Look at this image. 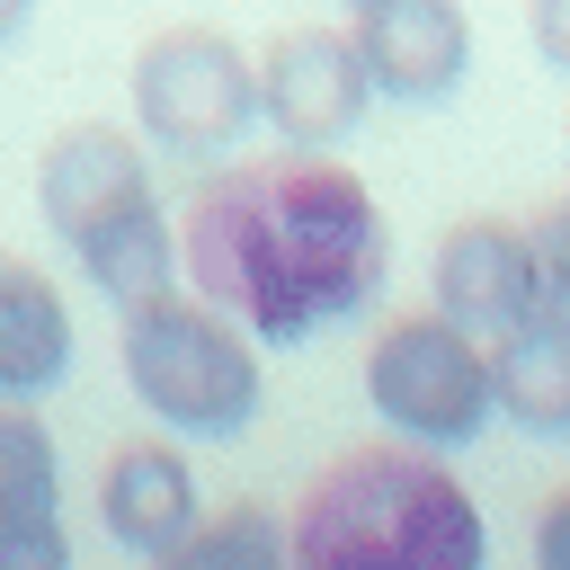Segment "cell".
<instances>
[{
    "label": "cell",
    "mask_w": 570,
    "mask_h": 570,
    "mask_svg": "<svg viewBox=\"0 0 570 570\" xmlns=\"http://www.w3.org/2000/svg\"><path fill=\"white\" fill-rule=\"evenodd\" d=\"M525 36L552 71H570V0H525Z\"/></svg>",
    "instance_id": "obj_17"
},
{
    "label": "cell",
    "mask_w": 570,
    "mask_h": 570,
    "mask_svg": "<svg viewBox=\"0 0 570 570\" xmlns=\"http://www.w3.org/2000/svg\"><path fill=\"white\" fill-rule=\"evenodd\" d=\"M151 570H294V543H285V517H276V508L232 499V508H214L178 552H160Z\"/></svg>",
    "instance_id": "obj_13"
},
{
    "label": "cell",
    "mask_w": 570,
    "mask_h": 570,
    "mask_svg": "<svg viewBox=\"0 0 570 570\" xmlns=\"http://www.w3.org/2000/svg\"><path fill=\"white\" fill-rule=\"evenodd\" d=\"M347 36L365 53V80L383 98H410V107L454 98L463 71H472L463 0H365V9H347Z\"/></svg>",
    "instance_id": "obj_8"
},
{
    "label": "cell",
    "mask_w": 570,
    "mask_h": 570,
    "mask_svg": "<svg viewBox=\"0 0 570 570\" xmlns=\"http://www.w3.org/2000/svg\"><path fill=\"white\" fill-rule=\"evenodd\" d=\"M534 276H543V312H561L570 321V196H552L534 223Z\"/></svg>",
    "instance_id": "obj_15"
},
{
    "label": "cell",
    "mask_w": 570,
    "mask_h": 570,
    "mask_svg": "<svg viewBox=\"0 0 570 570\" xmlns=\"http://www.w3.org/2000/svg\"><path fill=\"white\" fill-rule=\"evenodd\" d=\"M294 570H490L472 490L419 445H356L294 499Z\"/></svg>",
    "instance_id": "obj_2"
},
{
    "label": "cell",
    "mask_w": 570,
    "mask_h": 570,
    "mask_svg": "<svg viewBox=\"0 0 570 570\" xmlns=\"http://www.w3.org/2000/svg\"><path fill=\"white\" fill-rule=\"evenodd\" d=\"M98 517H107V534H116L125 552H142V561L178 552V543L205 525V499H196L187 454H178L169 436H134V445H116L107 472H98Z\"/></svg>",
    "instance_id": "obj_10"
},
{
    "label": "cell",
    "mask_w": 570,
    "mask_h": 570,
    "mask_svg": "<svg viewBox=\"0 0 570 570\" xmlns=\"http://www.w3.org/2000/svg\"><path fill=\"white\" fill-rule=\"evenodd\" d=\"M365 401L401 445H463L490 428V347L445 312H401L365 356Z\"/></svg>",
    "instance_id": "obj_4"
},
{
    "label": "cell",
    "mask_w": 570,
    "mask_h": 570,
    "mask_svg": "<svg viewBox=\"0 0 570 570\" xmlns=\"http://www.w3.org/2000/svg\"><path fill=\"white\" fill-rule=\"evenodd\" d=\"M258 116V62L223 27H160L134 53V125L178 160H214Z\"/></svg>",
    "instance_id": "obj_5"
},
{
    "label": "cell",
    "mask_w": 570,
    "mask_h": 570,
    "mask_svg": "<svg viewBox=\"0 0 570 570\" xmlns=\"http://www.w3.org/2000/svg\"><path fill=\"white\" fill-rule=\"evenodd\" d=\"M125 383L160 428L187 436H240L258 419V347L240 321H223L196 294H169L151 312H125Z\"/></svg>",
    "instance_id": "obj_3"
},
{
    "label": "cell",
    "mask_w": 570,
    "mask_h": 570,
    "mask_svg": "<svg viewBox=\"0 0 570 570\" xmlns=\"http://www.w3.org/2000/svg\"><path fill=\"white\" fill-rule=\"evenodd\" d=\"M0 570H71V534H62V517L9 525V534H0Z\"/></svg>",
    "instance_id": "obj_16"
},
{
    "label": "cell",
    "mask_w": 570,
    "mask_h": 570,
    "mask_svg": "<svg viewBox=\"0 0 570 570\" xmlns=\"http://www.w3.org/2000/svg\"><path fill=\"white\" fill-rule=\"evenodd\" d=\"M374 80H365V53L347 27H285L267 36L258 53V116L276 125L285 151H330L356 134Z\"/></svg>",
    "instance_id": "obj_6"
},
{
    "label": "cell",
    "mask_w": 570,
    "mask_h": 570,
    "mask_svg": "<svg viewBox=\"0 0 570 570\" xmlns=\"http://www.w3.org/2000/svg\"><path fill=\"white\" fill-rule=\"evenodd\" d=\"M27 9H36V0H0V45H9L18 27H27Z\"/></svg>",
    "instance_id": "obj_19"
},
{
    "label": "cell",
    "mask_w": 570,
    "mask_h": 570,
    "mask_svg": "<svg viewBox=\"0 0 570 570\" xmlns=\"http://www.w3.org/2000/svg\"><path fill=\"white\" fill-rule=\"evenodd\" d=\"M53 499H62V463H53L45 419H27V410L0 401V534L53 517Z\"/></svg>",
    "instance_id": "obj_14"
},
{
    "label": "cell",
    "mask_w": 570,
    "mask_h": 570,
    "mask_svg": "<svg viewBox=\"0 0 570 570\" xmlns=\"http://www.w3.org/2000/svg\"><path fill=\"white\" fill-rule=\"evenodd\" d=\"M490 401L525 436H570V321L525 312L517 330L490 338Z\"/></svg>",
    "instance_id": "obj_12"
},
{
    "label": "cell",
    "mask_w": 570,
    "mask_h": 570,
    "mask_svg": "<svg viewBox=\"0 0 570 570\" xmlns=\"http://www.w3.org/2000/svg\"><path fill=\"white\" fill-rule=\"evenodd\" d=\"M347 9H365V0H347Z\"/></svg>",
    "instance_id": "obj_20"
},
{
    "label": "cell",
    "mask_w": 570,
    "mask_h": 570,
    "mask_svg": "<svg viewBox=\"0 0 570 570\" xmlns=\"http://www.w3.org/2000/svg\"><path fill=\"white\" fill-rule=\"evenodd\" d=\"M534 570H570V490H552L534 517Z\"/></svg>",
    "instance_id": "obj_18"
},
{
    "label": "cell",
    "mask_w": 570,
    "mask_h": 570,
    "mask_svg": "<svg viewBox=\"0 0 570 570\" xmlns=\"http://www.w3.org/2000/svg\"><path fill=\"white\" fill-rule=\"evenodd\" d=\"M178 258L196 303L267 347H294L383 294L392 240L356 169H338L330 151H276L196 187Z\"/></svg>",
    "instance_id": "obj_1"
},
{
    "label": "cell",
    "mask_w": 570,
    "mask_h": 570,
    "mask_svg": "<svg viewBox=\"0 0 570 570\" xmlns=\"http://www.w3.org/2000/svg\"><path fill=\"white\" fill-rule=\"evenodd\" d=\"M561 134H570V125H561Z\"/></svg>",
    "instance_id": "obj_21"
},
{
    "label": "cell",
    "mask_w": 570,
    "mask_h": 570,
    "mask_svg": "<svg viewBox=\"0 0 570 570\" xmlns=\"http://www.w3.org/2000/svg\"><path fill=\"white\" fill-rule=\"evenodd\" d=\"M71 374V303L36 258L0 249V401H36Z\"/></svg>",
    "instance_id": "obj_11"
},
{
    "label": "cell",
    "mask_w": 570,
    "mask_h": 570,
    "mask_svg": "<svg viewBox=\"0 0 570 570\" xmlns=\"http://www.w3.org/2000/svg\"><path fill=\"white\" fill-rule=\"evenodd\" d=\"M36 205L45 223L80 249L89 232H107L116 214L151 205V169H142V142L125 125H62L36 160Z\"/></svg>",
    "instance_id": "obj_9"
},
{
    "label": "cell",
    "mask_w": 570,
    "mask_h": 570,
    "mask_svg": "<svg viewBox=\"0 0 570 570\" xmlns=\"http://www.w3.org/2000/svg\"><path fill=\"white\" fill-rule=\"evenodd\" d=\"M428 285H436V312L490 347L499 330H517L525 312H543L534 232L508 223V214H463V223H445V240L428 258Z\"/></svg>",
    "instance_id": "obj_7"
}]
</instances>
